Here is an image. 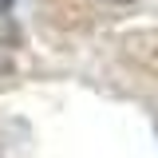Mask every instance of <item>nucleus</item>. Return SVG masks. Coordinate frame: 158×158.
Returning <instances> with one entry per match:
<instances>
[{"mask_svg": "<svg viewBox=\"0 0 158 158\" xmlns=\"http://www.w3.org/2000/svg\"><path fill=\"white\" fill-rule=\"evenodd\" d=\"M4 8H8V0H0V12H4Z\"/></svg>", "mask_w": 158, "mask_h": 158, "instance_id": "nucleus-1", "label": "nucleus"}, {"mask_svg": "<svg viewBox=\"0 0 158 158\" xmlns=\"http://www.w3.org/2000/svg\"><path fill=\"white\" fill-rule=\"evenodd\" d=\"M115 4H135V0H115Z\"/></svg>", "mask_w": 158, "mask_h": 158, "instance_id": "nucleus-2", "label": "nucleus"}]
</instances>
